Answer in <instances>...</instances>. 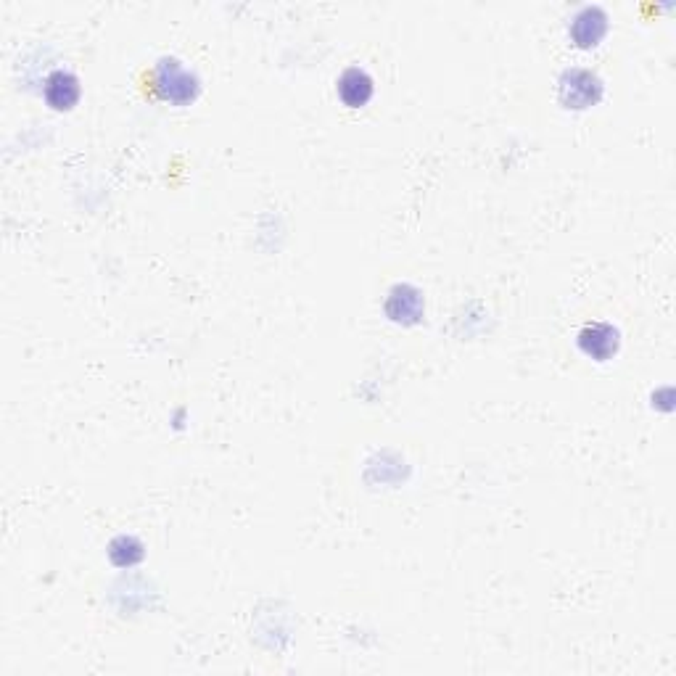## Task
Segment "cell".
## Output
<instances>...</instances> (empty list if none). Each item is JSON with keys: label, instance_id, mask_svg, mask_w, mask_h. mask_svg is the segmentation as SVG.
I'll return each instance as SVG.
<instances>
[{"label": "cell", "instance_id": "obj_5", "mask_svg": "<svg viewBox=\"0 0 676 676\" xmlns=\"http://www.w3.org/2000/svg\"><path fill=\"white\" fill-rule=\"evenodd\" d=\"M608 32V14L600 6H584L571 22V37L579 48H595Z\"/></svg>", "mask_w": 676, "mask_h": 676}, {"label": "cell", "instance_id": "obj_3", "mask_svg": "<svg viewBox=\"0 0 676 676\" xmlns=\"http://www.w3.org/2000/svg\"><path fill=\"white\" fill-rule=\"evenodd\" d=\"M423 307H426V302H423L420 288L410 286V283H397L386 296V315L394 323H418L423 317Z\"/></svg>", "mask_w": 676, "mask_h": 676}, {"label": "cell", "instance_id": "obj_8", "mask_svg": "<svg viewBox=\"0 0 676 676\" xmlns=\"http://www.w3.org/2000/svg\"><path fill=\"white\" fill-rule=\"evenodd\" d=\"M109 558L117 566H135L143 558V544L135 537H117L109 544Z\"/></svg>", "mask_w": 676, "mask_h": 676}, {"label": "cell", "instance_id": "obj_4", "mask_svg": "<svg viewBox=\"0 0 676 676\" xmlns=\"http://www.w3.org/2000/svg\"><path fill=\"white\" fill-rule=\"evenodd\" d=\"M618 344H621V338L610 323H589L579 333L581 352L592 360H610L618 352Z\"/></svg>", "mask_w": 676, "mask_h": 676}, {"label": "cell", "instance_id": "obj_6", "mask_svg": "<svg viewBox=\"0 0 676 676\" xmlns=\"http://www.w3.org/2000/svg\"><path fill=\"white\" fill-rule=\"evenodd\" d=\"M80 80L77 74L67 72V69H56L48 74L45 80V101L56 111H69L74 103L80 101Z\"/></svg>", "mask_w": 676, "mask_h": 676}, {"label": "cell", "instance_id": "obj_2", "mask_svg": "<svg viewBox=\"0 0 676 676\" xmlns=\"http://www.w3.org/2000/svg\"><path fill=\"white\" fill-rule=\"evenodd\" d=\"M560 103L566 109H589L603 96V80L589 69H566L560 77Z\"/></svg>", "mask_w": 676, "mask_h": 676}, {"label": "cell", "instance_id": "obj_7", "mask_svg": "<svg viewBox=\"0 0 676 676\" xmlns=\"http://www.w3.org/2000/svg\"><path fill=\"white\" fill-rule=\"evenodd\" d=\"M336 85H338V98H341L349 109H360V106H365V103L373 98V90H375L373 77H370V74L360 67L344 69Z\"/></svg>", "mask_w": 676, "mask_h": 676}, {"label": "cell", "instance_id": "obj_1", "mask_svg": "<svg viewBox=\"0 0 676 676\" xmlns=\"http://www.w3.org/2000/svg\"><path fill=\"white\" fill-rule=\"evenodd\" d=\"M154 90L169 103H188L199 96V77L175 56H164L154 67Z\"/></svg>", "mask_w": 676, "mask_h": 676}]
</instances>
